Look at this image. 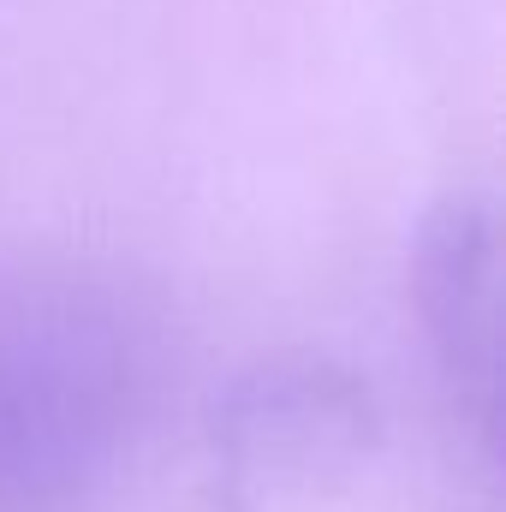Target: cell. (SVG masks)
<instances>
[{"mask_svg":"<svg viewBox=\"0 0 506 512\" xmlns=\"http://www.w3.org/2000/svg\"><path fill=\"white\" fill-rule=\"evenodd\" d=\"M155 399V328L78 262H0V512H90Z\"/></svg>","mask_w":506,"mask_h":512,"instance_id":"6da1fadb","label":"cell"},{"mask_svg":"<svg viewBox=\"0 0 506 512\" xmlns=\"http://www.w3.org/2000/svg\"><path fill=\"white\" fill-rule=\"evenodd\" d=\"M370 441H376L370 387L352 370L316 358L251 370L215 417V453L233 507H251V495L274 483H304L310 471L352 459Z\"/></svg>","mask_w":506,"mask_h":512,"instance_id":"7a4b0ae2","label":"cell"},{"mask_svg":"<svg viewBox=\"0 0 506 512\" xmlns=\"http://www.w3.org/2000/svg\"><path fill=\"white\" fill-rule=\"evenodd\" d=\"M417 316L447 382L453 417L495 453L501 423V239L495 215L471 197H453L429 215L411 262Z\"/></svg>","mask_w":506,"mask_h":512,"instance_id":"3957f363","label":"cell"}]
</instances>
